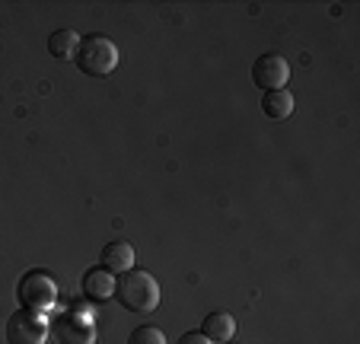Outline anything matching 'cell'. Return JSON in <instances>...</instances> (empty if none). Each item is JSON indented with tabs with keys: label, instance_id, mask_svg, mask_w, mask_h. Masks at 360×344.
Here are the masks:
<instances>
[{
	"label": "cell",
	"instance_id": "cell-1",
	"mask_svg": "<svg viewBox=\"0 0 360 344\" xmlns=\"http://www.w3.org/2000/svg\"><path fill=\"white\" fill-rule=\"evenodd\" d=\"M115 297L124 310L147 316V312H153L160 306V284L150 271L131 268L122 271V277L115 281Z\"/></svg>",
	"mask_w": 360,
	"mask_h": 344
},
{
	"label": "cell",
	"instance_id": "cell-2",
	"mask_svg": "<svg viewBox=\"0 0 360 344\" xmlns=\"http://www.w3.org/2000/svg\"><path fill=\"white\" fill-rule=\"evenodd\" d=\"M74 61L89 77H109L118 68V45L102 32L80 35V45L74 51Z\"/></svg>",
	"mask_w": 360,
	"mask_h": 344
},
{
	"label": "cell",
	"instance_id": "cell-3",
	"mask_svg": "<svg viewBox=\"0 0 360 344\" xmlns=\"http://www.w3.org/2000/svg\"><path fill=\"white\" fill-rule=\"evenodd\" d=\"M16 297H20L22 310H32V312H45L58 303L61 297V287L58 281L48 271H29V274L20 277V287H16Z\"/></svg>",
	"mask_w": 360,
	"mask_h": 344
},
{
	"label": "cell",
	"instance_id": "cell-4",
	"mask_svg": "<svg viewBox=\"0 0 360 344\" xmlns=\"http://www.w3.org/2000/svg\"><path fill=\"white\" fill-rule=\"evenodd\" d=\"M48 341V322L41 312L16 310L7 319V344H45Z\"/></svg>",
	"mask_w": 360,
	"mask_h": 344
},
{
	"label": "cell",
	"instance_id": "cell-5",
	"mask_svg": "<svg viewBox=\"0 0 360 344\" xmlns=\"http://www.w3.org/2000/svg\"><path fill=\"white\" fill-rule=\"evenodd\" d=\"M252 80L259 89H287L290 80V64H287L284 54H262L259 61L252 64Z\"/></svg>",
	"mask_w": 360,
	"mask_h": 344
},
{
	"label": "cell",
	"instance_id": "cell-6",
	"mask_svg": "<svg viewBox=\"0 0 360 344\" xmlns=\"http://www.w3.org/2000/svg\"><path fill=\"white\" fill-rule=\"evenodd\" d=\"M55 338L61 344H93L96 341V325L86 312H61L55 319Z\"/></svg>",
	"mask_w": 360,
	"mask_h": 344
},
{
	"label": "cell",
	"instance_id": "cell-7",
	"mask_svg": "<svg viewBox=\"0 0 360 344\" xmlns=\"http://www.w3.org/2000/svg\"><path fill=\"white\" fill-rule=\"evenodd\" d=\"M80 284H83V293H86L89 300L115 297V277H112V271H105V268H89Z\"/></svg>",
	"mask_w": 360,
	"mask_h": 344
},
{
	"label": "cell",
	"instance_id": "cell-8",
	"mask_svg": "<svg viewBox=\"0 0 360 344\" xmlns=\"http://www.w3.org/2000/svg\"><path fill=\"white\" fill-rule=\"evenodd\" d=\"M201 335H207L211 344H226L236 335V319L230 312H211V316L201 322Z\"/></svg>",
	"mask_w": 360,
	"mask_h": 344
},
{
	"label": "cell",
	"instance_id": "cell-9",
	"mask_svg": "<svg viewBox=\"0 0 360 344\" xmlns=\"http://www.w3.org/2000/svg\"><path fill=\"white\" fill-rule=\"evenodd\" d=\"M102 268L112 271V274H122V271H131L134 268V249L131 243H109L102 249Z\"/></svg>",
	"mask_w": 360,
	"mask_h": 344
},
{
	"label": "cell",
	"instance_id": "cell-10",
	"mask_svg": "<svg viewBox=\"0 0 360 344\" xmlns=\"http://www.w3.org/2000/svg\"><path fill=\"white\" fill-rule=\"evenodd\" d=\"M262 112H265L268 118H274V122H281V118H290V115H293V96H290V89H268V93L262 96Z\"/></svg>",
	"mask_w": 360,
	"mask_h": 344
},
{
	"label": "cell",
	"instance_id": "cell-11",
	"mask_svg": "<svg viewBox=\"0 0 360 344\" xmlns=\"http://www.w3.org/2000/svg\"><path fill=\"white\" fill-rule=\"evenodd\" d=\"M77 45H80V35H77L74 29H58V32L48 39V51L55 54L58 61H68V58H74Z\"/></svg>",
	"mask_w": 360,
	"mask_h": 344
},
{
	"label": "cell",
	"instance_id": "cell-12",
	"mask_svg": "<svg viewBox=\"0 0 360 344\" xmlns=\"http://www.w3.org/2000/svg\"><path fill=\"white\" fill-rule=\"evenodd\" d=\"M128 344H166V335L157 329V325H141V329L131 331Z\"/></svg>",
	"mask_w": 360,
	"mask_h": 344
},
{
	"label": "cell",
	"instance_id": "cell-13",
	"mask_svg": "<svg viewBox=\"0 0 360 344\" xmlns=\"http://www.w3.org/2000/svg\"><path fill=\"white\" fill-rule=\"evenodd\" d=\"M179 344H211V341H207V335H201V331H185V335L179 338Z\"/></svg>",
	"mask_w": 360,
	"mask_h": 344
}]
</instances>
